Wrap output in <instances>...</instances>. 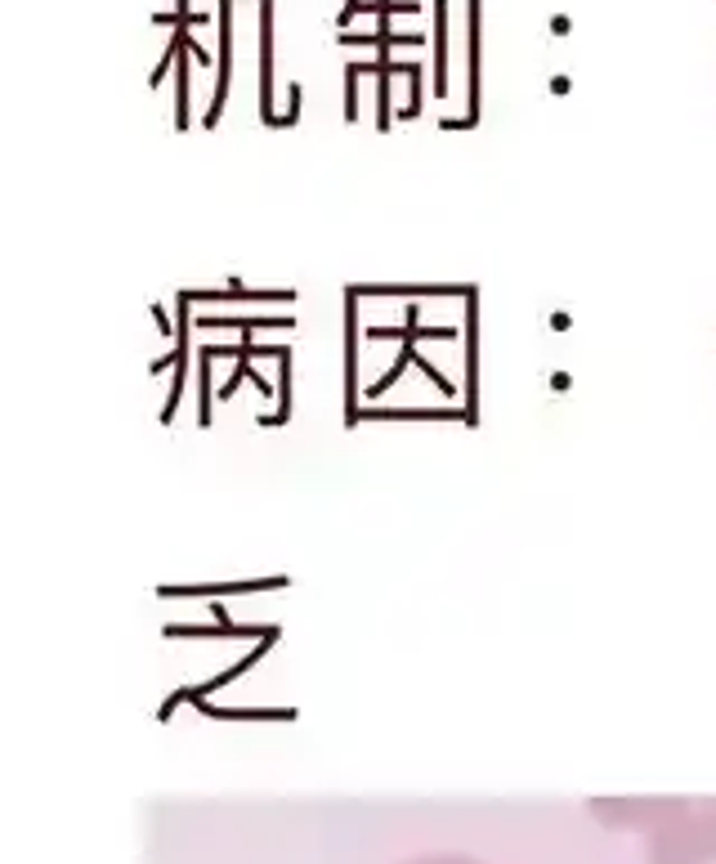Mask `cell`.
<instances>
[{
	"label": "cell",
	"mask_w": 716,
	"mask_h": 864,
	"mask_svg": "<svg viewBox=\"0 0 716 864\" xmlns=\"http://www.w3.org/2000/svg\"><path fill=\"white\" fill-rule=\"evenodd\" d=\"M421 864H470V860H421Z\"/></svg>",
	"instance_id": "obj_1"
}]
</instances>
